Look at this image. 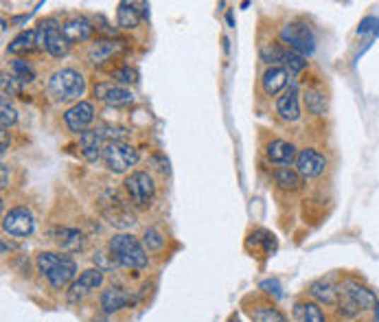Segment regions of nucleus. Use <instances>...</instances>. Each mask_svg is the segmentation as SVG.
<instances>
[{"mask_svg": "<svg viewBox=\"0 0 379 322\" xmlns=\"http://www.w3.org/2000/svg\"><path fill=\"white\" fill-rule=\"evenodd\" d=\"M276 112L281 114L283 121H298L301 119V99H298V88L292 84L285 88V92L276 101Z\"/></svg>", "mask_w": 379, "mask_h": 322, "instance_id": "nucleus-16", "label": "nucleus"}, {"mask_svg": "<svg viewBox=\"0 0 379 322\" xmlns=\"http://www.w3.org/2000/svg\"><path fill=\"white\" fill-rule=\"evenodd\" d=\"M123 51V44L115 42V40H97L91 51H88V57H91L93 64H105L107 59H112L117 53Z\"/></svg>", "mask_w": 379, "mask_h": 322, "instance_id": "nucleus-22", "label": "nucleus"}, {"mask_svg": "<svg viewBox=\"0 0 379 322\" xmlns=\"http://www.w3.org/2000/svg\"><path fill=\"white\" fill-rule=\"evenodd\" d=\"M37 35H40V46H44V49L49 51V55H53V57H64L71 49L69 40L64 38L62 29H57L53 25V20L42 22L37 27Z\"/></svg>", "mask_w": 379, "mask_h": 322, "instance_id": "nucleus-10", "label": "nucleus"}, {"mask_svg": "<svg viewBox=\"0 0 379 322\" xmlns=\"http://www.w3.org/2000/svg\"><path fill=\"white\" fill-rule=\"evenodd\" d=\"M309 294L318 305H338L340 303V287L333 281V276H325V279H318L309 285Z\"/></svg>", "mask_w": 379, "mask_h": 322, "instance_id": "nucleus-14", "label": "nucleus"}, {"mask_svg": "<svg viewBox=\"0 0 379 322\" xmlns=\"http://www.w3.org/2000/svg\"><path fill=\"white\" fill-rule=\"evenodd\" d=\"M35 263L40 274L51 283L53 289H64L75 279L77 272L75 259H71L69 255H62V252H40Z\"/></svg>", "mask_w": 379, "mask_h": 322, "instance_id": "nucleus-1", "label": "nucleus"}, {"mask_svg": "<svg viewBox=\"0 0 379 322\" xmlns=\"http://www.w3.org/2000/svg\"><path fill=\"white\" fill-rule=\"evenodd\" d=\"M265 154L276 165H292V163H296V156H298L296 147L287 141H272L270 145H267Z\"/></svg>", "mask_w": 379, "mask_h": 322, "instance_id": "nucleus-23", "label": "nucleus"}, {"mask_svg": "<svg viewBox=\"0 0 379 322\" xmlns=\"http://www.w3.org/2000/svg\"><path fill=\"white\" fill-rule=\"evenodd\" d=\"M93 31H95V27H93L86 18H81V16L69 20V22H66V25L62 27V33H64L66 40H69V44L86 42L88 38L93 35Z\"/></svg>", "mask_w": 379, "mask_h": 322, "instance_id": "nucleus-21", "label": "nucleus"}, {"mask_svg": "<svg viewBox=\"0 0 379 322\" xmlns=\"http://www.w3.org/2000/svg\"><path fill=\"white\" fill-rule=\"evenodd\" d=\"M143 246H145V250H149V252H158V250H163V246H165V237H163V233L158 228H147L145 230V235H143Z\"/></svg>", "mask_w": 379, "mask_h": 322, "instance_id": "nucleus-31", "label": "nucleus"}, {"mask_svg": "<svg viewBox=\"0 0 379 322\" xmlns=\"http://www.w3.org/2000/svg\"><path fill=\"white\" fill-rule=\"evenodd\" d=\"M103 163L107 171L112 173H125L139 163V149H134L125 141H110L103 149Z\"/></svg>", "mask_w": 379, "mask_h": 322, "instance_id": "nucleus-7", "label": "nucleus"}, {"mask_svg": "<svg viewBox=\"0 0 379 322\" xmlns=\"http://www.w3.org/2000/svg\"><path fill=\"white\" fill-rule=\"evenodd\" d=\"M307 108L314 114H322L327 110V99L320 90H307Z\"/></svg>", "mask_w": 379, "mask_h": 322, "instance_id": "nucleus-33", "label": "nucleus"}, {"mask_svg": "<svg viewBox=\"0 0 379 322\" xmlns=\"http://www.w3.org/2000/svg\"><path fill=\"white\" fill-rule=\"evenodd\" d=\"M51 239L53 243H57L62 250H79L86 243L83 233H79L77 228H69V226H59L51 230Z\"/></svg>", "mask_w": 379, "mask_h": 322, "instance_id": "nucleus-18", "label": "nucleus"}, {"mask_svg": "<svg viewBox=\"0 0 379 322\" xmlns=\"http://www.w3.org/2000/svg\"><path fill=\"white\" fill-rule=\"evenodd\" d=\"M3 189H7V167L3 165V184H0Z\"/></svg>", "mask_w": 379, "mask_h": 322, "instance_id": "nucleus-37", "label": "nucleus"}, {"mask_svg": "<svg viewBox=\"0 0 379 322\" xmlns=\"http://www.w3.org/2000/svg\"><path fill=\"white\" fill-rule=\"evenodd\" d=\"M112 77L117 81H121V84H134V81H136V77H139V73L134 71L132 66H123V68H117V71L112 73Z\"/></svg>", "mask_w": 379, "mask_h": 322, "instance_id": "nucleus-35", "label": "nucleus"}, {"mask_svg": "<svg viewBox=\"0 0 379 322\" xmlns=\"http://www.w3.org/2000/svg\"><path fill=\"white\" fill-rule=\"evenodd\" d=\"M107 250H110V257H112L117 263H121L123 268L143 270L149 263V257H147V250H145L143 241H139L136 237H132L127 233L115 235L107 241Z\"/></svg>", "mask_w": 379, "mask_h": 322, "instance_id": "nucleus-2", "label": "nucleus"}, {"mask_svg": "<svg viewBox=\"0 0 379 322\" xmlns=\"http://www.w3.org/2000/svg\"><path fill=\"white\" fill-rule=\"evenodd\" d=\"M16 121H18V112L7 101V95H3V101H0V125H3V130H9L11 125H16Z\"/></svg>", "mask_w": 379, "mask_h": 322, "instance_id": "nucleus-32", "label": "nucleus"}, {"mask_svg": "<svg viewBox=\"0 0 379 322\" xmlns=\"http://www.w3.org/2000/svg\"><path fill=\"white\" fill-rule=\"evenodd\" d=\"M298 314H301V322H327L322 309L318 303H303L298 305Z\"/></svg>", "mask_w": 379, "mask_h": 322, "instance_id": "nucleus-29", "label": "nucleus"}, {"mask_svg": "<svg viewBox=\"0 0 379 322\" xmlns=\"http://www.w3.org/2000/svg\"><path fill=\"white\" fill-rule=\"evenodd\" d=\"M123 187L129 195V200L134 204H139V206H147L153 195H156V184H153V178L147 173V171H132L125 182H123Z\"/></svg>", "mask_w": 379, "mask_h": 322, "instance_id": "nucleus-8", "label": "nucleus"}, {"mask_svg": "<svg viewBox=\"0 0 379 322\" xmlns=\"http://www.w3.org/2000/svg\"><path fill=\"white\" fill-rule=\"evenodd\" d=\"M281 40H283V44L289 46V51H294L303 57L314 55V51H316L314 31L309 29L307 22H301V20L287 22V25L281 29Z\"/></svg>", "mask_w": 379, "mask_h": 322, "instance_id": "nucleus-5", "label": "nucleus"}, {"mask_svg": "<svg viewBox=\"0 0 379 322\" xmlns=\"http://www.w3.org/2000/svg\"><path fill=\"white\" fill-rule=\"evenodd\" d=\"M103 132L101 130H86L79 136V145H81V154L86 160H97L99 156H103Z\"/></svg>", "mask_w": 379, "mask_h": 322, "instance_id": "nucleus-19", "label": "nucleus"}, {"mask_svg": "<svg viewBox=\"0 0 379 322\" xmlns=\"http://www.w3.org/2000/svg\"><path fill=\"white\" fill-rule=\"evenodd\" d=\"M11 75H13L20 84H31V81L35 79V71L31 68V64L25 62V59H16V62L11 64Z\"/></svg>", "mask_w": 379, "mask_h": 322, "instance_id": "nucleus-28", "label": "nucleus"}, {"mask_svg": "<svg viewBox=\"0 0 379 322\" xmlns=\"http://www.w3.org/2000/svg\"><path fill=\"white\" fill-rule=\"evenodd\" d=\"M3 230L11 237H18V239H25L29 237L33 230H35V219L31 215L29 209L25 206H16L9 213H5L3 217Z\"/></svg>", "mask_w": 379, "mask_h": 322, "instance_id": "nucleus-9", "label": "nucleus"}, {"mask_svg": "<svg viewBox=\"0 0 379 322\" xmlns=\"http://www.w3.org/2000/svg\"><path fill=\"white\" fill-rule=\"evenodd\" d=\"M49 92L55 101H77L86 92V79L75 68H62L51 75Z\"/></svg>", "mask_w": 379, "mask_h": 322, "instance_id": "nucleus-3", "label": "nucleus"}, {"mask_svg": "<svg viewBox=\"0 0 379 322\" xmlns=\"http://www.w3.org/2000/svg\"><path fill=\"white\" fill-rule=\"evenodd\" d=\"M37 44H40L37 29H29V31H22V33H18V35L9 42L7 51H9L11 55H20V53L33 51Z\"/></svg>", "mask_w": 379, "mask_h": 322, "instance_id": "nucleus-24", "label": "nucleus"}, {"mask_svg": "<svg viewBox=\"0 0 379 322\" xmlns=\"http://www.w3.org/2000/svg\"><path fill=\"white\" fill-rule=\"evenodd\" d=\"M285 66H287V73L298 75V73H303L305 68H307V62H305V57H303V55H298V53H294V51H287Z\"/></svg>", "mask_w": 379, "mask_h": 322, "instance_id": "nucleus-34", "label": "nucleus"}, {"mask_svg": "<svg viewBox=\"0 0 379 322\" xmlns=\"http://www.w3.org/2000/svg\"><path fill=\"white\" fill-rule=\"evenodd\" d=\"M103 283V270L99 268H91V270H83L79 274V279H75L71 283V289H69V303H79L83 298L95 292L97 287H101Z\"/></svg>", "mask_w": 379, "mask_h": 322, "instance_id": "nucleus-11", "label": "nucleus"}, {"mask_svg": "<svg viewBox=\"0 0 379 322\" xmlns=\"http://www.w3.org/2000/svg\"><path fill=\"white\" fill-rule=\"evenodd\" d=\"M287 79H289L287 68H283V66H270L263 73V79H261L263 92H265V95H270V97L279 95L281 90L287 88Z\"/></svg>", "mask_w": 379, "mask_h": 322, "instance_id": "nucleus-17", "label": "nucleus"}, {"mask_svg": "<svg viewBox=\"0 0 379 322\" xmlns=\"http://www.w3.org/2000/svg\"><path fill=\"white\" fill-rule=\"evenodd\" d=\"M252 322H287L274 305H259L252 309Z\"/></svg>", "mask_w": 379, "mask_h": 322, "instance_id": "nucleus-27", "label": "nucleus"}, {"mask_svg": "<svg viewBox=\"0 0 379 322\" xmlns=\"http://www.w3.org/2000/svg\"><path fill=\"white\" fill-rule=\"evenodd\" d=\"M99 211H101L103 219L110 226H115L119 230H125V228L136 224V217H134V213H132V209L127 206V202H123L117 191H103L101 193V197H99Z\"/></svg>", "mask_w": 379, "mask_h": 322, "instance_id": "nucleus-4", "label": "nucleus"}, {"mask_svg": "<svg viewBox=\"0 0 379 322\" xmlns=\"http://www.w3.org/2000/svg\"><path fill=\"white\" fill-rule=\"evenodd\" d=\"M287 51L289 49H283V46H279V44H267V46H263V49H261V59L274 66L276 62H285Z\"/></svg>", "mask_w": 379, "mask_h": 322, "instance_id": "nucleus-30", "label": "nucleus"}, {"mask_svg": "<svg viewBox=\"0 0 379 322\" xmlns=\"http://www.w3.org/2000/svg\"><path fill=\"white\" fill-rule=\"evenodd\" d=\"M375 305H377V301H375L373 292L366 289L364 285H360L358 281H346L344 287L340 289V311H344L346 316L373 309Z\"/></svg>", "mask_w": 379, "mask_h": 322, "instance_id": "nucleus-6", "label": "nucleus"}, {"mask_svg": "<svg viewBox=\"0 0 379 322\" xmlns=\"http://www.w3.org/2000/svg\"><path fill=\"white\" fill-rule=\"evenodd\" d=\"M274 182L283 191H298L303 187V176L292 167H279L274 171Z\"/></svg>", "mask_w": 379, "mask_h": 322, "instance_id": "nucleus-26", "label": "nucleus"}, {"mask_svg": "<svg viewBox=\"0 0 379 322\" xmlns=\"http://www.w3.org/2000/svg\"><path fill=\"white\" fill-rule=\"evenodd\" d=\"M95 97L107 105H127L134 101L132 90H127L123 86H115V84H105V81L95 86Z\"/></svg>", "mask_w": 379, "mask_h": 322, "instance_id": "nucleus-15", "label": "nucleus"}, {"mask_svg": "<svg viewBox=\"0 0 379 322\" xmlns=\"http://www.w3.org/2000/svg\"><path fill=\"white\" fill-rule=\"evenodd\" d=\"M294 165H296V171L303 178H318L325 171V167H327V158L318 149L307 147V149L298 151Z\"/></svg>", "mask_w": 379, "mask_h": 322, "instance_id": "nucleus-13", "label": "nucleus"}, {"mask_svg": "<svg viewBox=\"0 0 379 322\" xmlns=\"http://www.w3.org/2000/svg\"><path fill=\"white\" fill-rule=\"evenodd\" d=\"M101 309L105 311V314H115V311H121V309H125L129 303H132V296L125 292V289H121V287H107V289H103L101 292Z\"/></svg>", "mask_w": 379, "mask_h": 322, "instance_id": "nucleus-20", "label": "nucleus"}, {"mask_svg": "<svg viewBox=\"0 0 379 322\" xmlns=\"http://www.w3.org/2000/svg\"><path fill=\"white\" fill-rule=\"evenodd\" d=\"M64 121L71 132L83 134L88 130V125L95 121V105L91 101H77L75 105H71L64 112Z\"/></svg>", "mask_w": 379, "mask_h": 322, "instance_id": "nucleus-12", "label": "nucleus"}, {"mask_svg": "<svg viewBox=\"0 0 379 322\" xmlns=\"http://www.w3.org/2000/svg\"><path fill=\"white\" fill-rule=\"evenodd\" d=\"M228 322H241V320H239V318H237V316H233V318H231V320H228Z\"/></svg>", "mask_w": 379, "mask_h": 322, "instance_id": "nucleus-38", "label": "nucleus"}, {"mask_svg": "<svg viewBox=\"0 0 379 322\" xmlns=\"http://www.w3.org/2000/svg\"><path fill=\"white\" fill-rule=\"evenodd\" d=\"M139 7H141L139 3H121V5H119V9H117V22H119L121 29H134V27H139L141 16H143V11H141Z\"/></svg>", "mask_w": 379, "mask_h": 322, "instance_id": "nucleus-25", "label": "nucleus"}, {"mask_svg": "<svg viewBox=\"0 0 379 322\" xmlns=\"http://www.w3.org/2000/svg\"><path fill=\"white\" fill-rule=\"evenodd\" d=\"M373 322H379V303L373 307Z\"/></svg>", "mask_w": 379, "mask_h": 322, "instance_id": "nucleus-36", "label": "nucleus"}]
</instances>
